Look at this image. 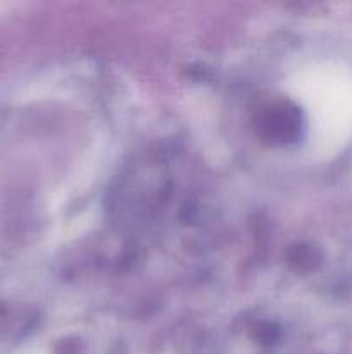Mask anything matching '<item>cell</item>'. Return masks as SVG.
Masks as SVG:
<instances>
[{"label": "cell", "instance_id": "6da1fadb", "mask_svg": "<svg viewBox=\"0 0 352 354\" xmlns=\"http://www.w3.org/2000/svg\"><path fill=\"white\" fill-rule=\"evenodd\" d=\"M300 97L324 133H338L352 120V82L333 71H316L300 85Z\"/></svg>", "mask_w": 352, "mask_h": 354}]
</instances>
